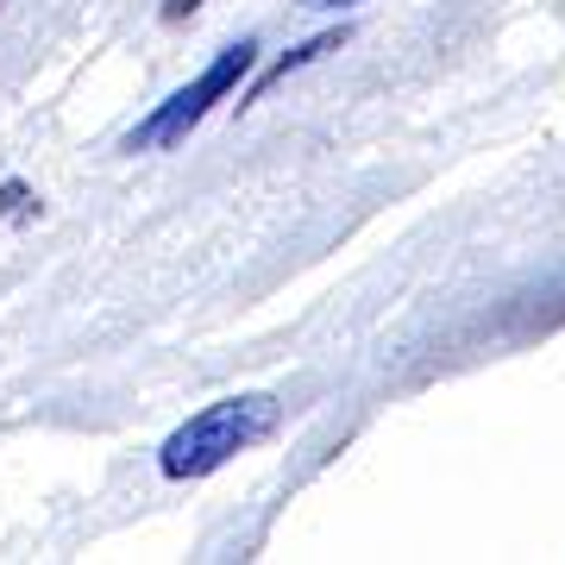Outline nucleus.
Segmentation results:
<instances>
[{
  "mask_svg": "<svg viewBox=\"0 0 565 565\" xmlns=\"http://www.w3.org/2000/svg\"><path fill=\"white\" fill-rule=\"evenodd\" d=\"M282 422V403L277 396H258V390H245V396H221V403H207L202 415H189V422L158 446V465L163 478H207V471H221L233 465L239 452H252L258 440H270Z\"/></svg>",
  "mask_w": 565,
  "mask_h": 565,
  "instance_id": "obj_1",
  "label": "nucleus"
},
{
  "mask_svg": "<svg viewBox=\"0 0 565 565\" xmlns=\"http://www.w3.org/2000/svg\"><path fill=\"white\" fill-rule=\"evenodd\" d=\"M252 63H258V39L226 44V51L207 63L202 76L189 82V88H177V95H170V102H163L158 114L139 126V132H132V151H163V145H182L195 126L207 120V114H214V107L226 102V95H233V88H239L245 76H252Z\"/></svg>",
  "mask_w": 565,
  "mask_h": 565,
  "instance_id": "obj_2",
  "label": "nucleus"
},
{
  "mask_svg": "<svg viewBox=\"0 0 565 565\" xmlns=\"http://www.w3.org/2000/svg\"><path fill=\"white\" fill-rule=\"evenodd\" d=\"M340 44H345V25H333V32H315V39H308V44H296L289 57H277V63H270V70H264V76H258V88H252V102H264V95H270L277 82H289V76H296V70H302V63L327 57V51H340ZM252 102H239V107H252Z\"/></svg>",
  "mask_w": 565,
  "mask_h": 565,
  "instance_id": "obj_3",
  "label": "nucleus"
},
{
  "mask_svg": "<svg viewBox=\"0 0 565 565\" xmlns=\"http://www.w3.org/2000/svg\"><path fill=\"white\" fill-rule=\"evenodd\" d=\"M0 214H13V221H25V214H32V195H25V182H7V189H0Z\"/></svg>",
  "mask_w": 565,
  "mask_h": 565,
  "instance_id": "obj_4",
  "label": "nucleus"
},
{
  "mask_svg": "<svg viewBox=\"0 0 565 565\" xmlns=\"http://www.w3.org/2000/svg\"><path fill=\"white\" fill-rule=\"evenodd\" d=\"M195 7H202V0H163V20H189Z\"/></svg>",
  "mask_w": 565,
  "mask_h": 565,
  "instance_id": "obj_5",
  "label": "nucleus"
},
{
  "mask_svg": "<svg viewBox=\"0 0 565 565\" xmlns=\"http://www.w3.org/2000/svg\"><path fill=\"white\" fill-rule=\"evenodd\" d=\"M296 7H315V13H321V7H333V13H345V7H364V0H296Z\"/></svg>",
  "mask_w": 565,
  "mask_h": 565,
  "instance_id": "obj_6",
  "label": "nucleus"
}]
</instances>
